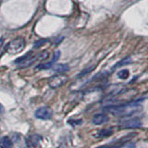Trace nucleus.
I'll use <instances>...</instances> for the list:
<instances>
[{"label":"nucleus","instance_id":"1","mask_svg":"<svg viewBox=\"0 0 148 148\" xmlns=\"http://www.w3.org/2000/svg\"><path fill=\"white\" fill-rule=\"evenodd\" d=\"M106 112L111 113L113 116L119 118H129L143 111V105L139 101L131 102L123 105L108 106L104 108Z\"/></svg>","mask_w":148,"mask_h":148},{"label":"nucleus","instance_id":"16","mask_svg":"<svg viewBox=\"0 0 148 148\" xmlns=\"http://www.w3.org/2000/svg\"><path fill=\"white\" fill-rule=\"evenodd\" d=\"M97 148H119V147H118V146H106V145H105V146H100V147H97Z\"/></svg>","mask_w":148,"mask_h":148},{"label":"nucleus","instance_id":"8","mask_svg":"<svg viewBox=\"0 0 148 148\" xmlns=\"http://www.w3.org/2000/svg\"><path fill=\"white\" fill-rule=\"evenodd\" d=\"M59 55H60V53L58 52H56L55 53V55H54V58H53V59L51 60V61L49 62V63H45V64H41V65H39L38 67H37V69H51L52 68V66H53V64L57 61V60L58 59V58H59Z\"/></svg>","mask_w":148,"mask_h":148},{"label":"nucleus","instance_id":"6","mask_svg":"<svg viewBox=\"0 0 148 148\" xmlns=\"http://www.w3.org/2000/svg\"><path fill=\"white\" fill-rule=\"evenodd\" d=\"M42 137L38 134H32L29 136L26 141V145L29 148H42L41 142Z\"/></svg>","mask_w":148,"mask_h":148},{"label":"nucleus","instance_id":"13","mask_svg":"<svg viewBox=\"0 0 148 148\" xmlns=\"http://www.w3.org/2000/svg\"><path fill=\"white\" fill-rule=\"evenodd\" d=\"M118 76L119 79H122V80H125V79H127L129 77V71L127 69H122V71H120L119 73H118Z\"/></svg>","mask_w":148,"mask_h":148},{"label":"nucleus","instance_id":"5","mask_svg":"<svg viewBox=\"0 0 148 148\" xmlns=\"http://www.w3.org/2000/svg\"><path fill=\"white\" fill-rule=\"evenodd\" d=\"M35 117L39 119L47 120L51 119L53 117V110L49 106H42L35 111Z\"/></svg>","mask_w":148,"mask_h":148},{"label":"nucleus","instance_id":"12","mask_svg":"<svg viewBox=\"0 0 148 148\" xmlns=\"http://www.w3.org/2000/svg\"><path fill=\"white\" fill-rule=\"evenodd\" d=\"M112 130H108V129H106V130H103V131H101L100 132H99V137H108V136H110L111 134H112Z\"/></svg>","mask_w":148,"mask_h":148},{"label":"nucleus","instance_id":"3","mask_svg":"<svg viewBox=\"0 0 148 148\" xmlns=\"http://www.w3.org/2000/svg\"><path fill=\"white\" fill-rule=\"evenodd\" d=\"M120 129H138L142 127V121L139 118H125L119 123Z\"/></svg>","mask_w":148,"mask_h":148},{"label":"nucleus","instance_id":"10","mask_svg":"<svg viewBox=\"0 0 148 148\" xmlns=\"http://www.w3.org/2000/svg\"><path fill=\"white\" fill-rule=\"evenodd\" d=\"M53 69L55 71H57V72H59V73H63V72H66L68 71L69 68L68 65L66 64H57L56 66H54Z\"/></svg>","mask_w":148,"mask_h":148},{"label":"nucleus","instance_id":"15","mask_svg":"<svg viewBox=\"0 0 148 148\" xmlns=\"http://www.w3.org/2000/svg\"><path fill=\"white\" fill-rule=\"evenodd\" d=\"M3 48H4V39L1 38L0 39V58L3 54Z\"/></svg>","mask_w":148,"mask_h":148},{"label":"nucleus","instance_id":"7","mask_svg":"<svg viewBox=\"0 0 148 148\" xmlns=\"http://www.w3.org/2000/svg\"><path fill=\"white\" fill-rule=\"evenodd\" d=\"M108 119H109L108 116L105 113L96 114L94 116V118H92V123L95 125H102L106 122H108Z\"/></svg>","mask_w":148,"mask_h":148},{"label":"nucleus","instance_id":"14","mask_svg":"<svg viewBox=\"0 0 148 148\" xmlns=\"http://www.w3.org/2000/svg\"><path fill=\"white\" fill-rule=\"evenodd\" d=\"M46 42H47V40H40V41H37L36 43L34 44V47L35 48H38V47H40V46L44 45V44H45Z\"/></svg>","mask_w":148,"mask_h":148},{"label":"nucleus","instance_id":"4","mask_svg":"<svg viewBox=\"0 0 148 148\" xmlns=\"http://www.w3.org/2000/svg\"><path fill=\"white\" fill-rule=\"evenodd\" d=\"M67 82L68 77L62 75V74H59V75H55L49 79L48 85L49 87L53 88V89H57V88H59L60 86L64 85Z\"/></svg>","mask_w":148,"mask_h":148},{"label":"nucleus","instance_id":"2","mask_svg":"<svg viewBox=\"0 0 148 148\" xmlns=\"http://www.w3.org/2000/svg\"><path fill=\"white\" fill-rule=\"evenodd\" d=\"M25 47V40L22 37H18V38L10 41L6 45L5 50L10 55H16L21 53Z\"/></svg>","mask_w":148,"mask_h":148},{"label":"nucleus","instance_id":"9","mask_svg":"<svg viewBox=\"0 0 148 148\" xmlns=\"http://www.w3.org/2000/svg\"><path fill=\"white\" fill-rule=\"evenodd\" d=\"M0 146L2 148H12L13 143L10 139L8 136H6V137H3L1 140H0Z\"/></svg>","mask_w":148,"mask_h":148},{"label":"nucleus","instance_id":"11","mask_svg":"<svg viewBox=\"0 0 148 148\" xmlns=\"http://www.w3.org/2000/svg\"><path fill=\"white\" fill-rule=\"evenodd\" d=\"M49 57V53L48 51H43V52L39 53L38 55H36V61L37 60H39V61H43V60L46 59Z\"/></svg>","mask_w":148,"mask_h":148}]
</instances>
